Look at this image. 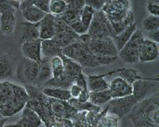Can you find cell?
<instances>
[{
    "mask_svg": "<svg viewBox=\"0 0 159 127\" xmlns=\"http://www.w3.org/2000/svg\"><path fill=\"white\" fill-rule=\"evenodd\" d=\"M138 23L134 22L129 25L127 28L122 31L120 33L116 35L113 38V41L116 45L119 52L125 46V45L129 41L131 35L135 32V31L138 29Z\"/></svg>",
    "mask_w": 159,
    "mask_h": 127,
    "instance_id": "cell-19",
    "label": "cell"
},
{
    "mask_svg": "<svg viewBox=\"0 0 159 127\" xmlns=\"http://www.w3.org/2000/svg\"><path fill=\"white\" fill-rule=\"evenodd\" d=\"M69 25L72 30L78 35H83L88 32V29H86L82 23L80 19L74 21V22L69 24Z\"/></svg>",
    "mask_w": 159,
    "mask_h": 127,
    "instance_id": "cell-38",
    "label": "cell"
},
{
    "mask_svg": "<svg viewBox=\"0 0 159 127\" xmlns=\"http://www.w3.org/2000/svg\"><path fill=\"white\" fill-rule=\"evenodd\" d=\"M12 35L16 41L21 44L26 41L39 39V23L26 21L16 23Z\"/></svg>",
    "mask_w": 159,
    "mask_h": 127,
    "instance_id": "cell-7",
    "label": "cell"
},
{
    "mask_svg": "<svg viewBox=\"0 0 159 127\" xmlns=\"http://www.w3.org/2000/svg\"><path fill=\"white\" fill-rule=\"evenodd\" d=\"M95 11L92 7L84 5L80 13V20L86 29L89 28Z\"/></svg>",
    "mask_w": 159,
    "mask_h": 127,
    "instance_id": "cell-33",
    "label": "cell"
},
{
    "mask_svg": "<svg viewBox=\"0 0 159 127\" xmlns=\"http://www.w3.org/2000/svg\"><path fill=\"white\" fill-rule=\"evenodd\" d=\"M139 62L147 63L157 60L159 57L158 43L145 39L139 49Z\"/></svg>",
    "mask_w": 159,
    "mask_h": 127,
    "instance_id": "cell-11",
    "label": "cell"
},
{
    "mask_svg": "<svg viewBox=\"0 0 159 127\" xmlns=\"http://www.w3.org/2000/svg\"><path fill=\"white\" fill-rule=\"evenodd\" d=\"M107 0H84L86 5L93 8L95 11H101Z\"/></svg>",
    "mask_w": 159,
    "mask_h": 127,
    "instance_id": "cell-40",
    "label": "cell"
},
{
    "mask_svg": "<svg viewBox=\"0 0 159 127\" xmlns=\"http://www.w3.org/2000/svg\"><path fill=\"white\" fill-rule=\"evenodd\" d=\"M60 57L64 63L65 74L75 82L77 76L83 71V67L74 60L66 57L63 54H61Z\"/></svg>",
    "mask_w": 159,
    "mask_h": 127,
    "instance_id": "cell-21",
    "label": "cell"
},
{
    "mask_svg": "<svg viewBox=\"0 0 159 127\" xmlns=\"http://www.w3.org/2000/svg\"><path fill=\"white\" fill-rule=\"evenodd\" d=\"M21 51L24 58L39 63L42 59L41 40H31L23 43Z\"/></svg>",
    "mask_w": 159,
    "mask_h": 127,
    "instance_id": "cell-13",
    "label": "cell"
},
{
    "mask_svg": "<svg viewBox=\"0 0 159 127\" xmlns=\"http://www.w3.org/2000/svg\"><path fill=\"white\" fill-rule=\"evenodd\" d=\"M13 77V67L8 55L0 56V80H6Z\"/></svg>",
    "mask_w": 159,
    "mask_h": 127,
    "instance_id": "cell-28",
    "label": "cell"
},
{
    "mask_svg": "<svg viewBox=\"0 0 159 127\" xmlns=\"http://www.w3.org/2000/svg\"><path fill=\"white\" fill-rule=\"evenodd\" d=\"M67 9V5L64 0H50L48 5L49 13L59 17Z\"/></svg>",
    "mask_w": 159,
    "mask_h": 127,
    "instance_id": "cell-31",
    "label": "cell"
},
{
    "mask_svg": "<svg viewBox=\"0 0 159 127\" xmlns=\"http://www.w3.org/2000/svg\"><path fill=\"white\" fill-rule=\"evenodd\" d=\"M52 78V73L50 66V59L42 58L41 61L39 63L38 75L36 83L34 86L41 88L43 85Z\"/></svg>",
    "mask_w": 159,
    "mask_h": 127,
    "instance_id": "cell-17",
    "label": "cell"
},
{
    "mask_svg": "<svg viewBox=\"0 0 159 127\" xmlns=\"http://www.w3.org/2000/svg\"><path fill=\"white\" fill-rule=\"evenodd\" d=\"M88 47L93 54L96 55L118 56L119 50L113 39L109 36H91L90 40L88 44Z\"/></svg>",
    "mask_w": 159,
    "mask_h": 127,
    "instance_id": "cell-3",
    "label": "cell"
},
{
    "mask_svg": "<svg viewBox=\"0 0 159 127\" xmlns=\"http://www.w3.org/2000/svg\"><path fill=\"white\" fill-rule=\"evenodd\" d=\"M68 102L73 107H74L77 111H90V112H98L100 111V107L97 106L92 103H91L89 101L81 103L79 102L76 98L72 97Z\"/></svg>",
    "mask_w": 159,
    "mask_h": 127,
    "instance_id": "cell-29",
    "label": "cell"
},
{
    "mask_svg": "<svg viewBox=\"0 0 159 127\" xmlns=\"http://www.w3.org/2000/svg\"><path fill=\"white\" fill-rule=\"evenodd\" d=\"M79 102L85 103L89 101L90 99V91L87 90H83L80 94L76 98Z\"/></svg>",
    "mask_w": 159,
    "mask_h": 127,
    "instance_id": "cell-45",
    "label": "cell"
},
{
    "mask_svg": "<svg viewBox=\"0 0 159 127\" xmlns=\"http://www.w3.org/2000/svg\"><path fill=\"white\" fill-rule=\"evenodd\" d=\"M39 63L24 58L17 68V78L25 85H34L38 75Z\"/></svg>",
    "mask_w": 159,
    "mask_h": 127,
    "instance_id": "cell-4",
    "label": "cell"
},
{
    "mask_svg": "<svg viewBox=\"0 0 159 127\" xmlns=\"http://www.w3.org/2000/svg\"><path fill=\"white\" fill-rule=\"evenodd\" d=\"M138 103L139 101L133 95L113 98L107 104L108 106L107 112L120 119L127 115Z\"/></svg>",
    "mask_w": 159,
    "mask_h": 127,
    "instance_id": "cell-5",
    "label": "cell"
},
{
    "mask_svg": "<svg viewBox=\"0 0 159 127\" xmlns=\"http://www.w3.org/2000/svg\"><path fill=\"white\" fill-rule=\"evenodd\" d=\"M3 127H21L19 125H17V123L15 124H9L7 125H5Z\"/></svg>",
    "mask_w": 159,
    "mask_h": 127,
    "instance_id": "cell-51",
    "label": "cell"
},
{
    "mask_svg": "<svg viewBox=\"0 0 159 127\" xmlns=\"http://www.w3.org/2000/svg\"><path fill=\"white\" fill-rule=\"evenodd\" d=\"M147 3L159 5V0H147Z\"/></svg>",
    "mask_w": 159,
    "mask_h": 127,
    "instance_id": "cell-50",
    "label": "cell"
},
{
    "mask_svg": "<svg viewBox=\"0 0 159 127\" xmlns=\"http://www.w3.org/2000/svg\"><path fill=\"white\" fill-rule=\"evenodd\" d=\"M87 33L92 37L109 36L113 38L115 36L111 24L102 11L95 12Z\"/></svg>",
    "mask_w": 159,
    "mask_h": 127,
    "instance_id": "cell-6",
    "label": "cell"
},
{
    "mask_svg": "<svg viewBox=\"0 0 159 127\" xmlns=\"http://www.w3.org/2000/svg\"><path fill=\"white\" fill-rule=\"evenodd\" d=\"M14 96L3 103L0 104V112L3 117H12L22 111L29 101V95L25 87L12 84Z\"/></svg>",
    "mask_w": 159,
    "mask_h": 127,
    "instance_id": "cell-2",
    "label": "cell"
},
{
    "mask_svg": "<svg viewBox=\"0 0 159 127\" xmlns=\"http://www.w3.org/2000/svg\"><path fill=\"white\" fill-rule=\"evenodd\" d=\"M2 117H3L2 116V115L1 112H0V119H1V118H2Z\"/></svg>",
    "mask_w": 159,
    "mask_h": 127,
    "instance_id": "cell-52",
    "label": "cell"
},
{
    "mask_svg": "<svg viewBox=\"0 0 159 127\" xmlns=\"http://www.w3.org/2000/svg\"><path fill=\"white\" fill-rule=\"evenodd\" d=\"M110 90L112 99L123 97L132 95L133 90L131 85L120 77L114 78L109 84Z\"/></svg>",
    "mask_w": 159,
    "mask_h": 127,
    "instance_id": "cell-14",
    "label": "cell"
},
{
    "mask_svg": "<svg viewBox=\"0 0 159 127\" xmlns=\"http://www.w3.org/2000/svg\"><path fill=\"white\" fill-rule=\"evenodd\" d=\"M50 0H32L33 5L38 7L46 13H49L48 5Z\"/></svg>",
    "mask_w": 159,
    "mask_h": 127,
    "instance_id": "cell-43",
    "label": "cell"
},
{
    "mask_svg": "<svg viewBox=\"0 0 159 127\" xmlns=\"http://www.w3.org/2000/svg\"><path fill=\"white\" fill-rule=\"evenodd\" d=\"M119 77L125 79L130 85H132L137 80L145 78L140 76L139 71L131 68H121V70L119 72Z\"/></svg>",
    "mask_w": 159,
    "mask_h": 127,
    "instance_id": "cell-30",
    "label": "cell"
},
{
    "mask_svg": "<svg viewBox=\"0 0 159 127\" xmlns=\"http://www.w3.org/2000/svg\"><path fill=\"white\" fill-rule=\"evenodd\" d=\"M62 49L54 40H41V56L42 58H52L54 56H60Z\"/></svg>",
    "mask_w": 159,
    "mask_h": 127,
    "instance_id": "cell-20",
    "label": "cell"
},
{
    "mask_svg": "<svg viewBox=\"0 0 159 127\" xmlns=\"http://www.w3.org/2000/svg\"><path fill=\"white\" fill-rule=\"evenodd\" d=\"M79 35L72 29H70L67 31L56 32L53 39L57 42L61 49H63L77 41Z\"/></svg>",
    "mask_w": 159,
    "mask_h": 127,
    "instance_id": "cell-25",
    "label": "cell"
},
{
    "mask_svg": "<svg viewBox=\"0 0 159 127\" xmlns=\"http://www.w3.org/2000/svg\"><path fill=\"white\" fill-rule=\"evenodd\" d=\"M42 92L48 97L68 101L72 98L68 89L58 88H43Z\"/></svg>",
    "mask_w": 159,
    "mask_h": 127,
    "instance_id": "cell-26",
    "label": "cell"
},
{
    "mask_svg": "<svg viewBox=\"0 0 159 127\" xmlns=\"http://www.w3.org/2000/svg\"><path fill=\"white\" fill-rule=\"evenodd\" d=\"M47 127H64V119H61L55 116L53 120Z\"/></svg>",
    "mask_w": 159,
    "mask_h": 127,
    "instance_id": "cell-48",
    "label": "cell"
},
{
    "mask_svg": "<svg viewBox=\"0 0 159 127\" xmlns=\"http://www.w3.org/2000/svg\"><path fill=\"white\" fill-rule=\"evenodd\" d=\"M69 90H70V94H71L72 97L77 98L79 96V95L80 94V93L81 92L83 89L79 85H77V84L74 83L71 86V87L70 88Z\"/></svg>",
    "mask_w": 159,
    "mask_h": 127,
    "instance_id": "cell-46",
    "label": "cell"
},
{
    "mask_svg": "<svg viewBox=\"0 0 159 127\" xmlns=\"http://www.w3.org/2000/svg\"><path fill=\"white\" fill-rule=\"evenodd\" d=\"M15 12H8L0 16V32L5 35L13 34L16 25Z\"/></svg>",
    "mask_w": 159,
    "mask_h": 127,
    "instance_id": "cell-18",
    "label": "cell"
},
{
    "mask_svg": "<svg viewBox=\"0 0 159 127\" xmlns=\"http://www.w3.org/2000/svg\"><path fill=\"white\" fill-rule=\"evenodd\" d=\"M8 118V117H2L0 119V127H3Z\"/></svg>",
    "mask_w": 159,
    "mask_h": 127,
    "instance_id": "cell-49",
    "label": "cell"
},
{
    "mask_svg": "<svg viewBox=\"0 0 159 127\" xmlns=\"http://www.w3.org/2000/svg\"><path fill=\"white\" fill-rule=\"evenodd\" d=\"M143 28L146 32L158 30L159 17L158 16L149 15L143 21Z\"/></svg>",
    "mask_w": 159,
    "mask_h": 127,
    "instance_id": "cell-34",
    "label": "cell"
},
{
    "mask_svg": "<svg viewBox=\"0 0 159 127\" xmlns=\"http://www.w3.org/2000/svg\"><path fill=\"white\" fill-rule=\"evenodd\" d=\"M80 13L81 12L74 10V9L67 8L66 11L59 17L69 25L74 21L80 19Z\"/></svg>",
    "mask_w": 159,
    "mask_h": 127,
    "instance_id": "cell-37",
    "label": "cell"
},
{
    "mask_svg": "<svg viewBox=\"0 0 159 127\" xmlns=\"http://www.w3.org/2000/svg\"><path fill=\"white\" fill-rule=\"evenodd\" d=\"M101 11L111 25L123 22L134 16L130 0H107Z\"/></svg>",
    "mask_w": 159,
    "mask_h": 127,
    "instance_id": "cell-1",
    "label": "cell"
},
{
    "mask_svg": "<svg viewBox=\"0 0 159 127\" xmlns=\"http://www.w3.org/2000/svg\"><path fill=\"white\" fill-rule=\"evenodd\" d=\"M8 12H16V8L8 0H0V15Z\"/></svg>",
    "mask_w": 159,
    "mask_h": 127,
    "instance_id": "cell-41",
    "label": "cell"
},
{
    "mask_svg": "<svg viewBox=\"0 0 159 127\" xmlns=\"http://www.w3.org/2000/svg\"><path fill=\"white\" fill-rule=\"evenodd\" d=\"M39 39L41 40L53 39L55 35V16L47 13L39 23Z\"/></svg>",
    "mask_w": 159,
    "mask_h": 127,
    "instance_id": "cell-15",
    "label": "cell"
},
{
    "mask_svg": "<svg viewBox=\"0 0 159 127\" xmlns=\"http://www.w3.org/2000/svg\"><path fill=\"white\" fill-rule=\"evenodd\" d=\"M50 66L52 78H57L65 74L64 63L60 56H54L50 58Z\"/></svg>",
    "mask_w": 159,
    "mask_h": 127,
    "instance_id": "cell-32",
    "label": "cell"
},
{
    "mask_svg": "<svg viewBox=\"0 0 159 127\" xmlns=\"http://www.w3.org/2000/svg\"><path fill=\"white\" fill-rule=\"evenodd\" d=\"M119 120L116 116L104 115L99 120L96 127H118Z\"/></svg>",
    "mask_w": 159,
    "mask_h": 127,
    "instance_id": "cell-36",
    "label": "cell"
},
{
    "mask_svg": "<svg viewBox=\"0 0 159 127\" xmlns=\"http://www.w3.org/2000/svg\"><path fill=\"white\" fill-rule=\"evenodd\" d=\"M67 5V8L81 12L84 7V0H64Z\"/></svg>",
    "mask_w": 159,
    "mask_h": 127,
    "instance_id": "cell-39",
    "label": "cell"
},
{
    "mask_svg": "<svg viewBox=\"0 0 159 127\" xmlns=\"http://www.w3.org/2000/svg\"><path fill=\"white\" fill-rule=\"evenodd\" d=\"M112 99L108 89L98 92H90L89 101L97 106L107 105Z\"/></svg>",
    "mask_w": 159,
    "mask_h": 127,
    "instance_id": "cell-27",
    "label": "cell"
},
{
    "mask_svg": "<svg viewBox=\"0 0 159 127\" xmlns=\"http://www.w3.org/2000/svg\"><path fill=\"white\" fill-rule=\"evenodd\" d=\"M121 70L120 68H117L107 73L98 74V75H91L86 74V79L88 83V89L90 92H98L101 90H107L109 88V83L104 79L105 77L111 76L113 74L119 72Z\"/></svg>",
    "mask_w": 159,
    "mask_h": 127,
    "instance_id": "cell-10",
    "label": "cell"
},
{
    "mask_svg": "<svg viewBox=\"0 0 159 127\" xmlns=\"http://www.w3.org/2000/svg\"><path fill=\"white\" fill-rule=\"evenodd\" d=\"M127 118L133 123L134 127H158L151 116L144 113L135 105L127 115Z\"/></svg>",
    "mask_w": 159,
    "mask_h": 127,
    "instance_id": "cell-12",
    "label": "cell"
},
{
    "mask_svg": "<svg viewBox=\"0 0 159 127\" xmlns=\"http://www.w3.org/2000/svg\"><path fill=\"white\" fill-rule=\"evenodd\" d=\"M74 83L79 85L83 90H87L88 89V83H87L86 76V74H84L83 71L82 72H81V73L77 76V78L75 80Z\"/></svg>",
    "mask_w": 159,
    "mask_h": 127,
    "instance_id": "cell-42",
    "label": "cell"
},
{
    "mask_svg": "<svg viewBox=\"0 0 159 127\" xmlns=\"http://www.w3.org/2000/svg\"><path fill=\"white\" fill-rule=\"evenodd\" d=\"M147 11L150 15L158 16H159V5L147 3Z\"/></svg>",
    "mask_w": 159,
    "mask_h": 127,
    "instance_id": "cell-44",
    "label": "cell"
},
{
    "mask_svg": "<svg viewBox=\"0 0 159 127\" xmlns=\"http://www.w3.org/2000/svg\"><path fill=\"white\" fill-rule=\"evenodd\" d=\"M74 83V81L64 74L57 78H52L43 87V88H58L69 90Z\"/></svg>",
    "mask_w": 159,
    "mask_h": 127,
    "instance_id": "cell-24",
    "label": "cell"
},
{
    "mask_svg": "<svg viewBox=\"0 0 159 127\" xmlns=\"http://www.w3.org/2000/svg\"><path fill=\"white\" fill-rule=\"evenodd\" d=\"M21 14L26 21L37 23L41 21L47 14L35 5H32L21 11Z\"/></svg>",
    "mask_w": 159,
    "mask_h": 127,
    "instance_id": "cell-22",
    "label": "cell"
},
{
    "mask_svg": "<svg viewBox=\"0 0 159 127\" xmlns=\"http://www.w3.org/2000/svg\"><path fill=\"white\" fill-rule=\"evenodd\" d=\"M147 33V40L152 41L155 43H158L159 42V30H156L152 32Z\"/></svg>",
    "mask_w": 159,
    "mask_h": 127,
    "instance_id": "cell-47",
    "label": "cell"
},
{
    "mask_svg": "<svg viewBox=\"0 0 159 127\" xmlns=\"http://www.w3.org/2000/svg\"><path fill=\"white\" fill-rule=\"evenodd\" d=\"M158 79L145 78L143 79H139L131 85L133 92L132 95L139 102L143 99L152 96L155 92H153V90H158L157 82Z\"/></svg>",
    "mask_w": 159,
    "mask_h": 127,
    "instance_id": "cell-8",
    "label": "cell"
},
{
    "mask_svg": "<svg viewBox=\"0 0 159 127\" xmlns=\"http://www.w3.org/2000/svg\"><path fill=\"white\" fill-rule=\"evenodd\" d=\"M121 61L127 64H136L139 63V49L125 45L118 54Z\"/></svg>",
    "mask_w": 159,
    "mask_h": 127,
    "instance_id": "cell-23",
    "label": "cell"
},
{
    "mask_svg": "<svg viewBox=\"0 0 159 127\" xmlns=\"http://www.w3.org/2000/svg\"><path fill=\"white\" fill-rule=\"evenodd\" d=\"M48 105L52 114L61 119L70 120L78 113V111L66 101L48 97Z\"/></svg>",
    "mask_w": 159,
    "mask_h": 127,
    "instance_id": "cell-9",
    "label": "cell"
},
{
    "mask_svg": "<svg viewBox=\"0 0 159 127\" xmlns=\"http://www.w3.org/2000/svg\"><path fill=\"white\" fill-rule=\"evenodd\" d=\"M144 40L145 38L143 32L140 29H137L133 34V35H131V37L125 45L128 47L139 49V47H140V45H142Z\"/></svg>",
    "mask_w": 159,
    "mask_h": 127,
    "instance_id": "cell-35",
    "label": "cell"
},
{
    "mask_svg": "<svg viewBox=\"0 0 159 127\" xmlns=\"http://www.w3.org/2000/svg\"><path fill=\"white\" fill-rule=\"evenodd\" d=\"M21 118L16 122L21 127H39L42 120L38 114L29 106L26 105L22 110Z\"/></svg>",
    "mask_w": 159,
    "mask_h": 127,
    "instance_id": "cell-16",
    "label": "cell"
}]
</instances>
